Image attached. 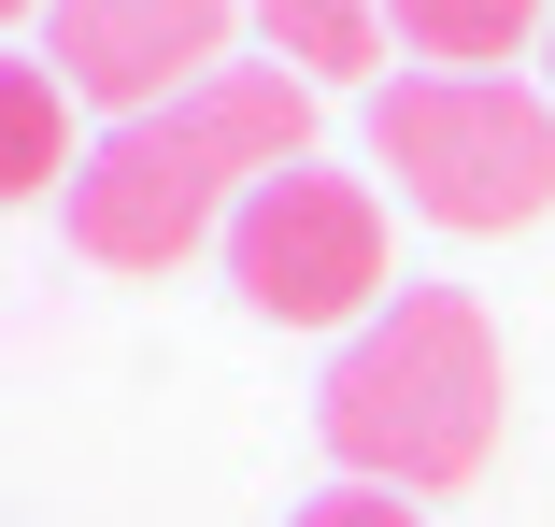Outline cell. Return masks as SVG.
I'll return each mask as SVG.
<instances>
[{
	"mask_svg": "<svg viewBox=\"0 0 555 527\" xmlns=\"http://www.w3.org/2000/svg\"><path fill=\"white\" fill-rule=\"evenodd\" d=\"M299 143H313V86L285 57H229L199 100L129 115L72 171V257L86 271H185L271 171H299Z\"/></svg>",
	"mask_w": 555,
	"mask_h": 527,
	"instance_id": "cell-1",
	"label": "cell"
},
{
	"mask_svg": "<svg viewBox=\"0 0 555 527\" xmlns=\"http://www.w3.org/2000/svg\"><path fill=\"white\" fill-rule=\"evenodd\" d=\"M499 413H513V357H499V313L470 285H399L371 329L327 357L313 385V428L357 485L385 499H441L499 457Z\"/></svg>",
	"mask_w": 555,
	"mask_h": 527,
	"instance_id": "cell-2",
	"label": "cell"
},
{
	"mask_svg": "<svg viewBox=\"0 0 555 527\" xmlns=\"http://www.w3.org/2000/svg\"><path fill=\"white\" fill-rule=\"evenodd\" d=\"M371 157L399 171V200L427 229H527L555 215V100H527L513 72H413L371 100Z\"/></svg>",
	"mask_w": 555,
	"mask_h": 527,
	"instance_id": "cell-3",
	"label": "cell"
},
{
	"mask_svg": "<svg viewBox=\"0 0 555 527\" xmlns=\"http://www.w3.org/2000/svg\"><path fill=\"white\" fill-rule=\"evenodd\" d=\"M229 285L243 313H271V329H371L385 313V200L357 171H271L243 215H229Z\"/></svg>",
	"mask_w": 555,
	"mask_h": 527,
	"instance_id": "cell-4",
	"label": "cell"
},
{
	"mask_svg": "<svg viewBox=\"0 0 555 527\" xmlns=\"http://www.w3.org/2000/svg\"><path fill=\"white\" fill-rule=\"evenodd\" d=\"M243 0H57V86L115 100V115H171L229 72Z\"/></svg>",
	"mask_w": 555,
	"mask_h": 527,
	"instance_id": "cell-5",
	"label": "cell"
},
{
	"mask_svg": "<svg viewBox=\"0 0 555 527\" xmlns=\"http://www.w3.org/2000/svg\"><path fill=\"white\" fill-rule=\"evenodd\" d=\"M57 171H86V157H72V86H57L43 57H0V215L43 200Z\"/></svg>",
	"mask_w": 555,
	"mask_h": 527,
	"instance_id": "cell-6",
	"label": "cell"
},
{
	"mask_svg": "<svg viewBox=\"0 0 555 527\" xmlns=\"http://www.w3.org/2000/svg\"><path fill=\"white\" fill-rule=\"evenodd\" d=\"M271 29V57H299V86H357L385 57V0H243Z\"/></svg>",
	"mask_w": 555,
	"mask_h": 527,
	"instance_id": "cell-7",
	"label": "cell"
},
{
	"mask_svg": "<svg viewBox=\"0 0 555 527\" xmlns=\"http://www.w3.org/2000/svg\"><path fill=\"white\" fill-rule=\"evenodd\" d=\"M385 29H399L413 57H441V72H485V57H513L527 29H555V0H385Z\"/></svg>",
	"mask_w": 555,
	"mask_h": 527,
	"instance_id": "cell-8",
	"label": "cell"
},
{
	"mask_svg": "<svg viewBox=\"0 0 555 527\" xmlns=\"http://www.w3.org/2000/svg\"><path fill=\"white\" fill-rule=\"evenodd\" d=\"M285 527H427V513H399L385 485H327V499H299Z\"/></svg>",
	"mask_w": 555,
	"mask_h": 527,
	"instance_id": "cell-9",
	"label": "cell"
},
{
	"mask_svg": "<svg viewBox=\"0 0 555 527\" xmlns=\"http://www.w3.org/2000/svg\"><path fill=\"white\" fill-rule=\"evenodd\" d=\"M0 15H29V0H0Z\"/></svg>",
	"mask_w": 555,
	"mask_h": 527,
	"instance_id": "cell-10",
	"label": "cell"
}]
</instances>
